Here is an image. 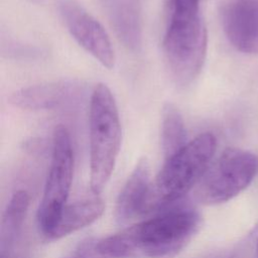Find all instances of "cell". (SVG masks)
<instances>
[{
    "instance_id": "cell-5",
    "label": "cell",
    "mask_w": 258,
    "mask_h": 258,
    "mask_svg": "<svg viewBox=\"0 0 258 258\" xmlns=\"http://www.w3.org/2000/svg\"><path fill=\"white\" fill-rule=\"evenodd\" d=\"M257 173L258 156L255 153L227 148L197 184L196 197L205 205L228 202L244 190Z\"/></svg>"
},
{
    "instance_id": "cell-3",
    "label": "cell",
    "mask_w": 258,
    "mask_h": 258,
    "mask_svg": "<svg viewBox=\"0 0 258 258\" xmlns=\"http://www.w3.org/2000/svg\"><path fill=\"white\" fill-rule=\"evenodd\" d=\"M216 148L215 135L205 132L165 158L162 168L151 181L144 214L180 200L198 184L210 167Z\"/></svg>"
},
{
    "instance_id": "cell-7",
    "label": "cell",
    "mask_w": 258,
    "mask_h": 258,
    "mask_svg": "<svg viewBox=\"0 0 258 258\" xmlns=\"http://www.w3.org/2000/svg\"><path fill=\"white\" fill-rule=\"evenodd\" d=\"M59 12L74 39L102 66L112 69L115 53L103 25L75 0H61Z\"/></svg>"
},
{
    "instance_id": "cell-6",
    "label": "cell",
    "mask_w": 258,
    "mask_h": 258,
    "mask_svg": "<svg viewBox=\"0 0 258 258\" xmlns=\"http://www.w3.org/2000/svg\"><path fill=\"white\" fill-rule=\"evenodd\" d=\"M74 173V153L68 129L61 125L53 132L51 160L37 210V225L46 238L59 221L67 206Z\"/></svg>"
},
{
    "instance_id": "cell-12",
    "label": "cell",
    "mask_w": 258,
    "mask_h": 258,
    "mask_svg": "<svg viewBox=\"0 0 258 258\" xmlns=\"http://www.w3.org/2000/svg\"><path fill=\"white\" fill-rule=\"evenodd\" d=\"M29 206V195L19 189L10 199L0 227V258H17L23 225Z\"/></svg>"
},
{
    "instance_id": "cell-2",
    "label": "cell",
    "mask_w": 258,
    "mask_h": 258,
    "mask_svg": "<svg viewBox=\"0 0 258 258\" xmlns=\"http://www.w3.org/2000/svg\"><path fill=\"white\" fill-rule=\"evenodd\" d=\"M167 25L162 41L174 81L186 86L200 74L207 53V29L200 0H167Z\"/></svg>"
},
{
    "instance_id": "cell-14",
    "label": "cell",
    "mask_w": 258,
    "mask_h": 258,
    "mask_svg": "<svg viewBox=\"0 0 258 258\" xmlns=\"http://www.w3.org/2000/svg\"><path fill=\"white\" fill-rule=\"evenodd\" d=\"M186 141V130L179 110L171 103L164 105L161 118V147L165 158L181 149Z\"/></svg>"
},
{
    "instance_id": "cell-10",
    "label": "cell",
    "mask_w": 258,
    "mask_h": 258,
    "mask_svg": "<svg viewBox=\"0 0 258 258\" xmlns=\"http://www.w3.org/2000/svg\"><path fill=\"white\" fill-rule=\"evenodd\" d=\"M111 26L123 45L138 51L142 45V19L137 0H102Z\"/></svg>"
},
{
    "instance_id": "cell-8",
    "label": "cell",
    "mask_w": 258,
    "mask_h": 258,
    "mask_svg": "<svg viewBox=\"0 0 258 258\" xmlns=\"http://www.w3.org/2000/svg\"><path fill=\"white\" fill-rule=\"evenodd\" d=\"M224 32L243 53H258V0H227L222 7Z\"/></svg>"
},
{
    "instance_id": "cell-9",
    "label": "cell",
    "mask_w": 258,
    "mask_h": 258,
    "mask_svg": "<svg viewBox=\"0 0 258 258\" xmlns=\"http://www.w3.org/2000/svg\"><path fill=\"white\" fill-rule=\"evenodd\" d=\"M79 91V84L72 81L39 84L15 91L10 95L9 103L24 110H51L71 102Z\"/></svg>"
},
{
    "instance_id": "cell-11",
    "label": "cell",
    "mask_w": 258,
    "mask_h": 258,
    "mask_svg": "<svg viewBox=\"0 0 258 258\" xmlns=\"http://www.w3.org/2000/svg\"><path fill=\"white\" fill-rule=\"evenodd\" d=\"M150 185L149 163L146 158H142L134 167L116 201L115 217L118 222L125 223L144 214Z\"/></svg>"
},
{
    "instance_id": "cell-15",
    "label": "cell",
    "mask_w": 258,
    "mask_h": 258,
    "mask_svg": "<svg viewBox=\"0 0 258 258\" xmlns=\"http://www.w3.org/2000/svg\"><path fill=\"white\" fill-rule=\"evenodd\" d=\"M257 255H258V240H257Z\"/></svg>"
},
{
    "instance_id": "cell-1",
    "label": "cell",
    "mask_w": 258,
    "mask_h": 258,
    "mask_svg": "<svg viewBox=\"0 0 258 258\" xmlns=\"http://www.w3.org/2000/svg\"><path fill=\"white\" fill-rule=\"evenodd\" d=\"M200 225L196 210L176 209L104 238L96 248L109 258H172L188 244Z\"/></svg>"
},
{
    "instance_id": "cell-13",
    "label": "cell",
    "mask_w": 258,
    "mask_h": 258,
    "mask_svg": "<svg viewBox=\"0 0 258 258\" xmlns=\"http://www.w3.org/2000/svg\"><path fill=\"white\" fill-rule=\"evenodd\" d=\"M104 208V203L98 195L67 205L47 239L57 240L89 226L103 214Z\"/></svg>"
},
{
    "instance_id": "cell-4",
    "label": "cell",
    "mask_w": 258,
    "mask_h": 258,
    "mask_svg": "<svg viewBox=\"0 0 258 258\" xmlns=\"http://www.w3.org/2000/svg\"><path fill=\"white\" fill-rule=\"evenodd\" d=\"M118 108L110 89L99 84L90 103V186L95 195L103 190L114 170L121 145Z\"/></svg>"
}]
</instances>
